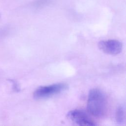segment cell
Here are the masks:
<instances>
[{"instance_id":"3","label":"cell","mask_w":126,"mask_h":126,"mask_svg":"<svg viewBox=\"0 0 126 126\" xmlns=\"http://www.w3.org/2000/svg\"><path fill=\"white\" fill-rule=\"evenodd\" d=\"M67 117L79 126H95L96 124L83 111L80 110H72L67 115Z\"/></svg>"},{"instance_id":"6","label":"cell","mask_w":126,"mask_h":126,"mask_svg":"<svg viewBox=\"0 0 126 126\" xmlns=\"http://www.w3.org/2000/svg\"><path fill=\"white\" fill-rule=\"evenodd\" d=\"M9 81H10L12 84V86H13V89L15 91H18L19 90L18 89V86L17 84V83L14 81V80H9Z\"/></svg>"},{"instance_id":"2","label":"cell","mask_w":126,"mask_h":126,"mask_svg":"<svg viewBox=\"0 0 126 126\" xmlns=\"http://www.w3.org/2000/svg\"><path fill=\"white\" fill-rule=\"evenodd\" d=\"M67 87V85L64 83H57L41 86L34 91L33 97L36 99L48 98L66 90Z\"/></svg>"},{"instance_id":"4","label":"cell","mask_w":126,"mask_h":126,"mask_svg":"<svg viewBox=\"0 0 126 126\" xmlns=\"http://www.w3.org/2000/svg\"><path fill=\"white\" fill-rule=\"evenodd\" d=\"M98 46L102 51L110 55L118 54L121 52L123 48L122 43L115 39L101 41Z\"/></svg>"},{"instance_id":"5","label":"cell","mask_w":126,"mask_h":126,"mask_svg":"<svg viewBox=\"0 0 126 126\" xmlns=\"http://www.w3.org/2000/svg\"><path fill=\"white\" fill-rule=\"evenodd\" d=\"M125 109L124 106H120L116 112V120L117 123L122 124L125 121Z\"/></svg>"},{"instance_id":"1","label":"cell","mask_w":126,"mask_h":126,"mask_svg":"<svg viewBox=\"0 0 126 126\" xmlns=\"http://www.w3.org/2000/svg\"><path fill=\"white\" fill-rule=\"evenodd\" d=\"M106 100L105 94L98 89H93L89 92L87 100V109L93 116L100 118L106 111Z\"/></svg>"},{"instance_id":"7","label":"cell","mask_w":126,"mask_h":126,"mask_svg":"<svg viewBox=\"0 0 126 126\" xmlns=\"http://www.w3.org/2000/svg\"></svg>"}]
</instances>
